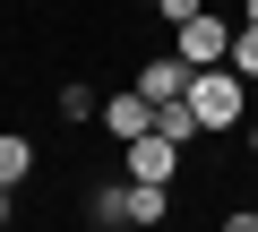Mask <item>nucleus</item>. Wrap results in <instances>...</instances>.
<instances>
[{
  "mask_svg": "<svg viewBox=\"0 0 258 232\" xmlns=\"http://www.w3.org/2000/svg\"><path fill=\"white\" fill-rule=\"evenodd\" d=\"M241 86H249V78H241L232 60H207V69L189 78V112H198V129H207V138L241 129Z\"/></svg>",
  "mask_w": 258,
  "mask_h": 232,
  "instance_id": "1",
  "label": "nucleus"
},
{
  "mask_svg": "<svg viewBox=\"0 0 258 232\" xmlns=\"http://www.w3.org/2000/svg\"><path fill=\"white\" fill-rule=\"evenodd\" d=\"M164 215H172V189H164V181H129V172H120V181L95 189V223H103V232H120V223H164Z\"/></svg>",
  "mask_w": 258,
  "mask_h": 232,
  "instance_id": "2",
  "label": "nucleus"
},
{
  "mask_svg": "<svg viewBox=\"0 0 258 232\" xmlns=\"http://www.w3.org/2000/svg\"><path fill=\"white\" fill-rule=\"evenodd\" d=\"M172 52H181L189 69H207V60H232V26H224L215 9H198V18H181V26H172Z\"/></svg>",
  "mask_w": 258,
  "mask_h": 232,
  "instance_id": "3",
  "label": "nucleus"
},
{
  "mask_svg": "<svg viewBox=\"0 0 258 232\" xmlns=\"http://www.w3.org/2000/svg\"><path fill=\"white\" fill-rule=\"evenodd\" d=\"M120 164H129V181H164V189H172V172H181V138L147 129V138H129V146H120Z\"/></svg>",
  "mask_w": 258,
  "mask_h": 232,
  "instance_id": "4",
  "label": "nucleus"
},
{
  "mask_svg": "<svg viewBox=\"0 0 258 232\" xmlns=\"http://www.w3.org/2000/svg\"><path fill=\"white\" fill-rule=\"evenodd\" d=\"M103 129H112L120 146H129V138H147V129H155V103H147L138 86H120V95H103Z\"/></svg>",
  "mask_w": 258,
  "mask_h": 232,
  "instance_id": "5",
  "label": "nucleus"
},
{
  "mask_svg": "<svg viewBox=\"0 0 258 232\" xmlns=\"http://www.w3.org/2000/svg\"><path fill=\"white\" fill-rule=\"evenodd\" d=\"M189 78H198V69H189L181 52H164V60H147V69L129 78V86H138L147 103H172V95H189Z\"/></svg>",
  "mask_w": 258,
  "mask_h": 232,
  "instance_id": "6",
  "label": "nucleus"
},
{
  "mask_svg": "<svg viewBox=\"0 0 258 232\" xmlns=\"http://www.w3.org/2000/svg\"><path fill=\"white\" fill-rule=\"evenodd\" d=\"M26 172H35V138H0V181L18 189Z\"/></svg>",
  "mask_w": 258,
  "mask_h": 232,
  "instance_id": "7",
  "label": "nucleus"
},
{
  "mask_svg": "<svg viewBox=\"0 0 258 232\" xmlns=\"http://www.w3.org/2000/svg\"><path fill=\"white\" fill-rule=\"evenodd\" d=\"M60 121H95V86H60Z\"/></svg>",
  "mask_w": 258,
  "mask_h": 232,
  "instance_id": "8",
  "label": "nucleus"
},
{
  "mask_svg": "<svg viewBox=\"0 0 258 232\" xmlns=\"http://www.w3.org/2000/svg\"><path fill=\"white\" fill-rule=\"evenodd\" d=\"M232 69H241V78H258V26H241V35H232Z\"/></svg>",
  "mask_w": 258,
  "mask_h": 232,
  "instance_id": "9",
  "label": "nucleus"
},
{
  "mask_svg": "<svg viewBox=\"0 0 258 232\" xmlns=\"http://www.w3.org/2000/svg\"><path fill=\"white\" fill-rule=\"evenodd\" d=\"M147 9H155V18H172V26H181V18H198V9H207V0H147Z\"/></svg>",
  "mask_w": 258,
  "mask_h": 232,
  "instance_id": "10",
  "label": "nucleus"
},
{
  "mask_svg": "<svg viewBox=\"0 0 258 232\" xmlns=\"http://www.w3.org/2000/svg\"><path fill=\"white\" fill-rule=\"evenodd\" d=\"M9 215H18V189H9V181H0V223H9Z\"/></svg>",
  "mask_w": 258,
  "mask_h": 232,
  "instance_id": "11",
  "label": "nucleus"
},
{
  "mask_svg": "<svg viewBox=\"0 0 258 232\" xmlns=\"http://www.w3.org/2000/svg\"><path fill=\"white\" fill-rule=\"evenodd\" d=\"M241 26H258V0H241Z\"/></svg>",
  "mask_w": 258,
  "mask_h": 232,
  "instance_id": "12",
  "label": "nucleus"
},
{
  "mask_svg": "<svg viewBox=\"0 0 258 232\" xmlns=\"http://www.w3.org/2000/svg\"><path fill=\"white\" fill-rule=\"evenodd\" d=\"M249 155H258V121H249Z\"/></svg>",
  "mask_w": 258,
  "mask_h": 232,
  "instance_id": "13",
  "label": "nucleus"
}]
</instances>
